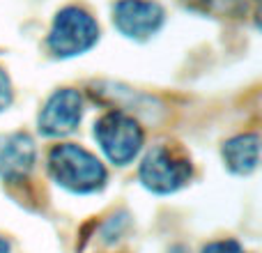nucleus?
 <instances>
[{
    "label": "nucleus",
    "mask_w": 262,
    "mask_h": 253,
    "mask_svg": "<svg viewBox=\"0 0 262 253\" xmlns=\"http://www.w3.org/2000/svg\"><path fill=\"white\" fill-rule=\"evenodd\" d=\"M49 173L53 182L72 194H97L106 186V168L85 147L74 143L55 145L49 152Z\"/></svg>",
    "instance_id": "1"
},
{
    "label": "nucleus",
    "mask_w": 262,
    "mask_h": 253,
    "mask_svg": "<svg viewBox=\"0 0 262 253\" xmlns=\"http://www.w3.org/2000/svg\"><path fill=\"white\" fill-rule=\"evenodd\" d=\"M97 41H99V23L83 7L69 5L55 14L46 44L55 58H76L90 51Z\"/></svg>",
    "instance_id": "2"
},
{
    "label": "nucleus",
    "mask_w": 262,
    "mask_h": 253,
    "mask_svg": "<svg viewBox=\"0 0 262 253\" xmlns=\"http://www.w3.org/2000/svg\"><path fill=\"white\" fill-rule=\"evenodd\" d=\"M95 138L106 159L115 166L131 163L140 154L145 143L143 126L136 122V118L122 111H111L101 115L95 122Z\"/></svg>",
    "instance_id": "3"
},
{
    "label": "nucleus",
    "mask_w": 262,
    "mask_h": 253,
    "mask_svg": "<svg viewBox=\"0 0 262 253\" xmlns=\"http://www.w3.org/2000/svg\"><path fill=\"white\" fill-rule=\"evenodd\" d=\"M193 168L184 154L170 150L168 145H157L152 147L140 161V184L147 191L159 196H168L180 191L182 186L189 184Z\"/></svg>",
    "instance_id": "4"
},
{
    "label": "nucleus",
    "mask_w": 262,
    "mask_h": 253,
    "mask_svg": "<svg viewBox=\"0 0 262 253\" xmlns=\"http://www.w3.org/2000/svg\"><path fill=\"white\" fill-rule=\"evenodd\" d=\"M83 118V97L78 90H55L37 115V129L49 138H62L76 131Z\"/></svg>",
    "instance_id": "5"
},
{
    "label": "nucleus",
    "mask_w": 262,
    "mask_h": 253,
    "mask_svg": "<svg viewBox=\"0 0 262 253\" xmlns=\"http://www.w3.org/2000/svg\"><path fill=\"white\" fill-rule=\"evenodd\" d=\"M163 7L154 0H120L113 7V26L136 41L149 39L163 26Z\"/></svg>",
    "instance_id": "6"
},
{
    "label": "nucleus",
    "mask_w": 262,
    "mask_h": 253,
    "mask_svg": "<svg viewBox=\"0 0 262 253\" xmlns=\"http://www.w3.org/2000/svg\"><path fill=\"white\" fill-rule=\"evenodd\" d=\"M37 161L35 140L26 131L0 136V180L21 182L32 173Z\"/></svg>",
    "instance_id": "7"
},
{
    "label": "nucleus",
    "mask_w": 262,
    "mask_h": 253,
    "mask_svg": "<svg viewBox=\"0 0 262 253\" xmlns=\"http://www.w3.org/2000/svg\"><path fill=\"white\" fill-rule=\"evenodd\" d=\"M228 171L235 175H249L258 168L260 161V138L258 134H239L226 140L221 147Z\"/></svg>",
    "instance_id": "8"
},
{
    "label": "nucleus",
    "mask_w": 262,
    "mask_h": 253,
    "mask_svg": "<svg viewBox=\"0 0 262 253\" xmlns=\"http://www.w3.org/2000/svg\"><path fill=\"white\" fill-rule=\"evenodd\" d=\"M203 253H246L244 246L235 240H219V242H212L203 249Z\"/></svg>",
    "instance_id": "9"
},
{
    "label": "nucleus",
    "mask_w": 262,
    "mask_h": 253,
    "mask_svg": "<svg viewBox=\"0 0 262 253\" xmlns=\"http://www.w3.org/2000/svg\"><path fill=\"white\" fill-rule=\"evenodd\" d=\"M14 99V92H12V83H9V76L0 69V113L9 109Z\"/></svg>",
    "instance_id": "10"
},
{
    "label": "nucleus",
    "mask_w": 262,
    "mask_h": 253,
    "mask_svg": "<svg viewBox=\"0 0 262 253\" xmlns=\"http://www.w3.org/2000/svg\"><path fill=\"white\" fill-rule=\"evenodd\" d=\"M182 5H184L186 9H191V12H200L205 14L209 9V5H212V0H180Z\"/></svg>",
    "instance_id": "11"
},
{
    "label": "nucleus",
    "mask_w": 262,
    "mask_h": 253,
    "mask_svg": "<svg viewBox=\"0 0 262 253\" xmlns=\"http://www.w3.org/2000/svg\"><path fill=\"white\" fill-rule=\"evenodd\" d=\"M0 253H9V244L5 237H0Z\"/></svg>",
    "instance_id": "12"
}]
</instances>
